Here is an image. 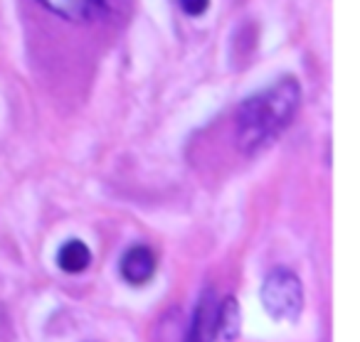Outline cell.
<instances>
[{
    "instance_id": "obj_3",
    "label": "cell",
    "mask_w": 360,
    "mask_h": 342,
    "mask_svg": "<svg viewBox=\"0 0 360 342\" xmlns=\"http://www.w3.org/2000/svg\"><path fill=\"white\" fill-rule=\"evenodd\" d=\"M217 313H220V301L210 288L198 303L186 342H217Z\"/></svg>"
},
{
    "instance_id": "obj_6",
    "label": "cell",
    "mask_w": 360,
    "mask_h": 342,
    "mask_svg": "<svg viewBox=\"0 0 360 342\" xmlns=\"http://www.w3.org/2000/svg\"><path fill=\"white\" fill-rule=\"evenodd\" d=\"M89 263H91V251L79 239H70L57 251V266L65 273H82L89 268Z\"/></svg>"
},
{
    "instance_id": "obj_7",
    "label": "cell",
    "mask_w": 360,
    "mask_h": 342,
    "mask_svg": "<svg viewBox=\"0 0 360 342\" xmlns=\"http://www.w3.org/2000/svg\"><path fill=\"white\" fill-rule=\"evenodd\" d=\"M242 317L240 308H237L235 298H225L220 303V313H217V340L220 342H235L240 335Z\"/></svg>"
},
{
    "instance_id": "obj_1",
    "label": "cell",
    "mask_w": 360,
    "mask_h": 342,
    "mask_svg": "<svg viewBox=\"0 0 360 342\" xmlns=\"http://www.w3.org/2000/svg\"><path fill=\"white\" fill-rule=\"evenodd\" d=\"M301 104V86L296 79L284 77L269 89L250 96L237 109L235 133L242 153H257L274 143L276 136L291 124Z\"/></svg>"
},
{
    "instance_id": "obj_8",
    "label": "cell",
    "mask_w": 360,
    "mask_h": 342,
    "mask_svg": "<svg viewBox=\"0 0 360 342\" xmlns=\"http://www.w3.org/2000/svg\"><path fill=\"white\" fill-rule=\"evenodd\" d=\"M178 3H180V8L193 18L202 15V13L210 8V0H178Z\"/></svg>"
},
{
    "instance_id": "obj_5",
    "label": "cell",
    "mask_w": 360,
    "mask_h": 342,
    "mask_svg": "<svg viewBox=\"0 0 360 342\" xmlns=\"http://www.w3.org/2000/svg\"><path fill=\"white\" fill-rule=\"evenodd\" d=\"M155 273V256L148 246H131L121 258V276L131 283V286H143L146 281H150V276Z\"/></svg>"
},
{
    "instance_id": "obj_2",
    "label": "cell",
    "mask_w": 360,
    "mask_h": 342,
    "mask_svg": "<svg viewBox=\"0 0 360 342\" xmlns=\"http://www.w3.org/2000/svg\"><path fill=\"white\" fill-rule=\"evenodd\" d=\"M262 303L274 320L294 322L304 310V286L289 268H274L262 283Z\"/></svg>"
},
{
    "instance_id": "obj_4",
    "label": "cell",
    "mask_w": 360,
    "mask_h": 342,
    "mask_svg": "<svg viewBox=\"0 0 360 342\" xmlns=\"http://www.w3.org/2000/svg\"><path fill=\"white\" fill-rule=\"evenodd\" d=\"M47 11L72 22H89L106 11L109 0H37Z\"/></svg>"
}]
</instances>
